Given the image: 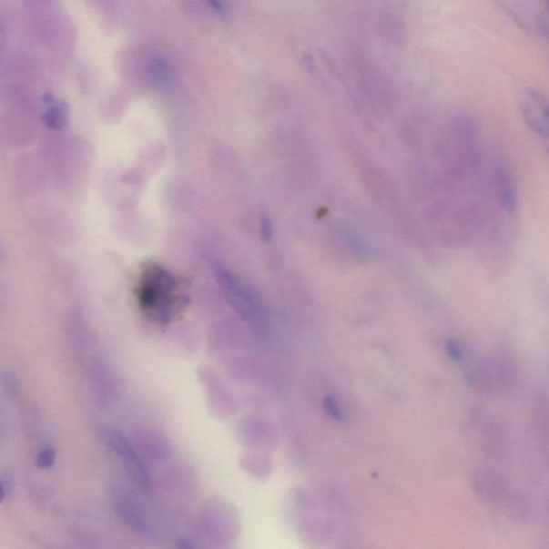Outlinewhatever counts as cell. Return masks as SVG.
I'll use <instances>...</instances> for the list:
<instances>
[{
	"label": "cell",
	"mask_w": 549,
	"mask_h": 549,
	"mask_svg": "<svg viewBox=\"0 0 549 549\" xmlns=\"http://www.w3.org/2000/svg\"><path fill=\"white\" fill-rule=\"evenodd\" d=\"M111 503L127 527L143 538H152L155 534L154 524L134 493L123 485L113 486Z\"/></svg>",
	"instance_id": "1"
},
{
	"label": "cell",
	"mask_w": 549,
	"mask_h": 549,
	"mask_svg": "<svg viewBox=\"0 0 549 549\" xmlns=\"http://www.w3.org/2000/svg\"><path fill=\"white\" fill-rule=\"evenodd\" d=\"M99 437L107 448L119 458L131 479L138 486L147 490L150 485L147 469L123 432L116 430V428L101 426L99 428Z\"/></svg>",
	"instance_id": "2"
},
{
	"label": "cell",
	"mask_w": 549,
	"mask_h": 549,
	"mask_svg": "<svg viewBox=\"0 0 549 549\" xmlns=\"http://www.w3.org/2000/svg\"><path fill=\"white\" fill-rule=\"evenodd\" d=\"M521 108L530 128L540 136L547 137L548 106L545 97L538 90L528 89L522 96Z\"/></svg>",
	"instance_id": "3"
},
{
	"label": "cell",
	"mask_w": 549,
	"mask_h": 549,
	"mask_svg": "<svg viewBox=\"0 0 549 549\" xmlns=\"http://www.w3.org/2000/svg\"><path fill=\"white\" fill-rule=\"evenodd\" d=\"M44 122L54 132L63 131L69 123V107L65 102L54 100L44 113Z\"/></svg>",
	"instance_id": "4"
},
{
	"label": "cell",
	"mask_w": 549,
	"mask_h": 549,
	"mask_svg": "<svg viewBox=\"0 0 549 549\" xmlns=\"http://www.w3.org/2000/svg\"><path fill=\"white\" fill-rule=\"evenodd\" d=\"M498 192L500 203L503 204V208L512 212L516 204V193L514 183L505 171H502L498 175Z\"/></svg>",
	"instance_id": "5"
},
{
	"label": "cell",
	"mask_w": 549,
	"mask_h": 549,
	"mask_svg": "<svg viewBox=\"0 0 549 549\" xmlns=\"http://www.w3.org/2000/svg\"><path fill=\"white\" fill-rule=\"evenodd\" d=\"M147 74L156 83H166L171 77L173 72L166 62V59L154 56L148 59L147 64Z\"/></svg>",
	"instance_id": "6"
},
{
	"label": "cell",
	"mask_w": 549,
	"mask_h": 549,
	"mask_svg": "<svg viewBox=\"0 0 549 549\" xmlns=\"http://www.w3.org/2000/svg\"><path fill=\"white\" fill-rule=\"evenodd\" d=\"M56 451L50 448V446H46V448L41 449L39 452L37 460H36V462H37V466L39 468L46 469L52 467L54 463H56Z\"/></svg>",
	"instance_id": "7"
},
{
	"label": "cell",
	"mask_w": 549,
	"mask_h": 549,
	"mask_svg": "<svg viewBox=\"0 0 549 549\" xmlns=\"http://www.w3.org/2000/svg\"><path fill=\"white\" fill-rule=\"evenodd\" d=\"M210 7H212L217 14L223 15H225V8H223V5L220 0H208Z\"/></svg>",
	"instance_id": "8"
},
{
	"label": "cell",
	"mask_w": 549,
	"mask_h": 549,
	"mask_svg": "<svg viewBox=\"0 0 549 549\" xmlns=\"http://www.w3.org/2000/svg\"><path fill=\"white\" fill-rule=\"evenodd\" d=\"M5 494H7V487H5L3 480H0V503L5 498Z\"/></svg>",
	"instance_id": "9"
},
{
	"label": "cell",
	"mask_w": 549,
	"mask_h": 549,
	"mask_svg": "<svg viewBox=\"0 0 549 549\" xmlns=\"http://www.w3.org/2000/svg\"><path fill=\"white\" fill-rule=\"evenodd\" d=\"M3 256H4L3 247H2V245H0V260H2Z\"/></svg>",
	"instance_id": "10"
}]
</instances>
